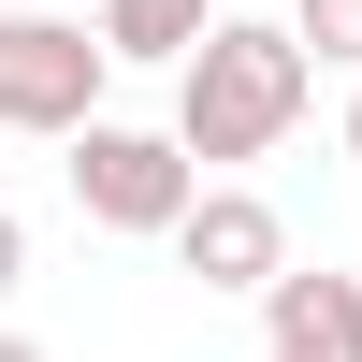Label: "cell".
<instances>
[{"mask_svg":"<svg viewBox=\"0 0 362 362\" xmlns=\"http://www.w3.org/2000/svg\"><path fill=\"white\" fill-rule=\"evenodd\" d=\"M305 102H319V58H305V29L218 15V44L174 73V145H189L203 174H232V160H276V145L305 131Z\"/></svg>","mask_w":362,"mask_h":362,"instance_id":"obj_1","label":"cell"},{"mask_svg":"<svg viewBox=\"0 0 362 362\" xmlns=\"http://www.w3.org/2000/svg\"><path fill=\"white\" fill-rule=\"evenodd\" d=\"M73 203L87 232H145V247H174L203 203V160L174 131H131V116H102V131H73Z\"/></svg>","mask_w":362,"mask_h":362,"instance_id":"obj_2","label":"cell"},{"mask_svg":"<svg viewBox=\"0 0 362 362\" xmlns=\"http://www.w3.org/2000/svg\"><path fill=\"white\" fill-rule=\"evenodd\" d=\"M102 87H116V44H102V29H73V15H0V131L73 145V131H102Z\"/></svg>","mask_w":362,"mask_h":362,"instance_id":"obj_3","label":"cell"},{"mask_svg":"<svg viewBox=\"0 0 362 362\" xmlns=\"http://www.w3.org/2000/svg\"><path fill=\"white\" fill-rule=\"evenodd\" d=\"M174 276H203V290H276V276H290V218L247 189V174H218V189L189 203V232H174Z\"/></svg>","mask_w":362,"mask_h":362,"instance_id":"obj_4","label":"cell"},{"mask_svg":"<svg viewBox=\"0 0 362 362\" xmlns=\"http://www.w3.org/2000/svg\"><path fill=\"white\" fill-rule=\"evenodd\" d=\"M261 362H362V276L290 261V276L261 290Z\"/></svg>","mask_w":362,"mask_h":362,"instance_id":"obj_5","label":"cell"},{"mask_svg":"<svg viewBox=\"0 0 362 362\" xmlns=\"http://www.w3.org/2000/svg\"><path fill=\"white\" fill-rule=\"evenodd\" d=\"M87 29H102L116 58H160V73H189V58L218 44V0H102Z\"/></svg>","mask_w":362,"mask_h":362,"instance_id":"obj_6","label":"cell"},{"mask_svg":"<svg viewBox=\"0 0 362 362\" xmlns=\"http://www.w3.org/2000/svg\"><path fill=\"white\" fill-rule=\"evenodd\" d=\"M290 29H305V58L362 73V0H290Z\"/></svg>","mask_w":362,"mask_h":362,"instance_id":"obj_7","label":"cell"},{"mask_svg":"<svg viewBox=\"0 0 362 362\" xmlns=\"http://www.w3.org/2000/svg\"><path fill=\"white\" fill-rule=\"evenodd\" d=\"M15 290H29V218L0 203V305H15Z\"/></svg>","mask_w":362,"mask_h":362,"instance_id":"obj_8","label":"cell"},{"mask_svg":"<svg viewBox=\"0 0 362 362\" xmlns=\"http://www.w3.org/2000/svg\"><path fill=\"white\" fill-rule=\"evenodd\" d=\"M0 362H44V348H29V334H0Z\"/></svg>","mask_w":362,"mask_h":362,"instance_id":"obj_9","label":"cell"},{"mask_svg":"<svg viewBox=\"0 0 362 362\" xmlns=\"http://www.w3.org/2000/svg\"><path fill=\"white\" fill-rule=\"evenodd\" d=\"M348 160H362V87H348Z\"/></svg>","mask_w":362,"mask_h":362,"instance_id":"obj_10","label":"cell"}]
</instances>
